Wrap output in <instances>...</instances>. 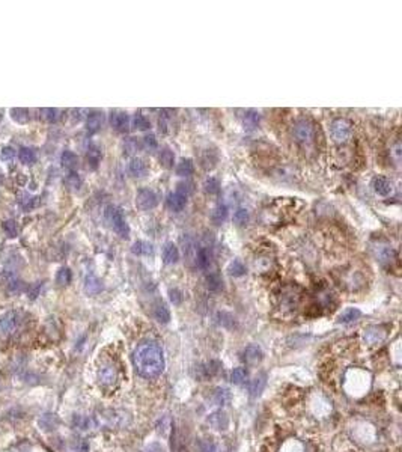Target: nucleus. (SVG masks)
I'll return each instance as SVG.
<instances>
[{"label":"nucleus","mask_w":402,"mask_h":452,"mask_svg":"<svg viewBox=\"0 0 402 452\" xmlns=\"http://www.w3.org/2000/svg\"><path fill=\"white\" fill-rule=\"evenodd\" d=\"M133 363L139 375L145 379L158 377L166 366L163 348L152 341L142 342L133 354Z\"/></svg>","instance_id":"nucleus-1"},{"label":"nucleus","mask_w":402,"mask_h":452,"mask_svg":"<svg viewBox=\"0 0 402 452\" xmlns=\"http://www.w3.org/2000/svg\"><path fill=\"white\" fill-rule=\"evenodd\" d=\"M292 137L303 146L312 145L316 137V128L313 122H310L309 119H298L292 127Z\"/></svg>","instance_id":"nucleus-2"},{"label":"nucleus","mask_w":402,"mask_h":452,"mask_svg":"<svg viewBox=\"0 0 402 452\" xmlns=\"http://www.w3.org/2000/svg\"><path fill=\"white\" fill-rule=\"evenodd\" d=\"M106 220L109 222V225L112 226V229L120 238H128L130 237V225L124 216V211L116 207V205H109L106 208Z\"/></svg>","instance_id":"nucleus-3"},{"label":"nucleus","mask_w":402,"mask_h":452,"mask_svg":"<svg viewBox=\"0 0 402 452\" xmlns=\"http://www.w3.org/2000/svg\"><path fill=\"white\" fill-rule=\"evenodd\" d=\"M330 133H332V137L335 139V142L345 143L352 134V124L346 118H338L332 122Z\"/></svg>","instance_id":"nucleus-4"},{"label":"nucleus","mask_w":402,"mask_h":452,"mask_svg":"<svg viewBox=\"0 0 402 452\" xmlns=\"http://www.w3.org/2000/svg\"><path fill=\"white\" fill-rule=\"evenodd\" d=\"M158 205V195L151 189H140L136 195V207L140 211L154 210Z\"/></svg>","instance_id":"nucleus-5"},{"label":"nucleus","mask_w":402,"mask_h":452,"mask_svg":"<svg viewBox=\"0 0 402 452\" xmlns=\"http://www.w3.org/2000/svg\"><path fill=\"white\" fill-rule=\"evenodd\" d=\"M117 369L113 365H103L98 369V380L104 388H113L117 383Z\"/></svg>","instance_id":"nucleus-6"},{"label":"nucleus","mask_w":402,"mask_h":452,"mask_svg":"<svg viewBox=\"0 0 402 452\" xmlns=\"http://www.w3.org/2000/svg\"><path fill=\"white\" fill-rule=\"evenodd\" d=\"M18 326V314L15 311L6 312L0 318V336H9Z\"/></svg>","instance_id":"nucleus-7"},{"label":"nucleus","mask_w":402,"mask_h":452,"mask_svg":"<svg viewBox=\"0 0 402 452\" xmlns=\"http://www.w3.org/2000/svg\"><path fill=\"white\" fill-rule=\"evenodd\" d=\"M372 189L378 196H383V198L390 196L393 193V184L386 176H375L372 179Z\"/></svg>","instance_id":"nucleus-8"},{"label":"nucleus","mask_w":402,"mask_h":452,"mask_svg":"<svg viewBox=\"0 0 402 452\" xmlns=\"http://www.w3.org/2000/svg\"><path fill=\"white\" fill-rule=\"evenodd\" d=\"M104 421L109 427H115V428H119V427H124L128 424V415L125 411H117V410H109L104 413Z\"/></svg>","instance_id":"nucleus-9"},{"label":"nucleus","mask_w":402,"mask_h":452,"mask_svg":"<svg viewBox=\"0 0 402 452\" xmlns=\"http://www.w3.org/2000/svg\"><path fill=\"white\" fill-rule=\"evenodd\" d=\"M166 205L173 213H181L187 207V196H184L178 192H172L166 198Z\"/></svg>","instance_id":"nucleus-10"},{"label":"nucleus","mask_w":402,"mask_h":452,"mask_svg":"<svg viewBox=\"0 0 402 452\" xmlns=\"http://www.w3.org/2000/svg\"><path fill=\"white\" fill-rule=\"evenodd\" d=\"M110 125L117 133H127L130 128V118L124 112H112L110 115Z\"/></svg>","instance_id":"nucleus-11"},{"label":"nucleus","mask_w":402,"mask_h":452,"mask_svg":"<svg viewBox=\"0 0 402 452\" xmlns=\"http://www.w3.org/2000/svg\"><path fill=\"white\" fill-rule=\"evenodd\" d=\"M0 283L9 291V292H18L23 289V283L12 272H3L0 275Z\"/></svg>","instance_id":"nucleus-12"},{"label":"nucleus","mask_w":402,"mask_h":452,"mask_svg":"<svg viewBox=\"0 0 402 452\" xmlns=\"http://www.w3.org/2000/svg\"><path fill=\"white\" fill-rule=\"evenodd\" d=\"M208 424H210L213 428H216V430L225 431V430L228 428V425H229V419H228V415H226L225 411L219 410V411H214V413L210 415V418H208Z\"/></svg>","instance_id":"nucleus-13"},{"label":"nucleus","mask_w":402,"mask_h":452,"mask_svg":"<svg viewBox=\"0 0 402 452\" xmlns=\"http://www.w3.org/2000/svg\"><path fill=\"white\" fill-rule=\"evenodd\" d=\"M386 339V332L383 327H378V326H371L365 330V341L369 344V345H375V344H380Z\"/></svg>","instance_id":"nucleus-14"},{"label":"nucleus","mask_w":402,"mask_h":452,"mask_svg":"<svg viewBox=\"0 0 402 452\" xmlns=\"http://www.w3.org/2000/svg\"><path fill=\"white\" fill-rule=\"evenodd\" d=\"M264 357V353H262V348L256 344H250L246 350H244V360L249 363V365H256L262 360Z\"/></svg>","instance_id":"nucleus-15"},{"label":"nucleus","mask_w":402,"mask_h":452,"mask_svg":"<svg viewBox=\"0 0 402 452\" xmlns=\"http://www.w3.org/2000/svg\"><path fill=\"white\" fill-rule=\"evenodd\" d=\"M219 369H220V363L216 362V360H211V362L204 363V365H200V366L197 368V375H199V379L207 380V379L214 377V375L219 372Z\"/></svg>","instance_id":"nucleus-16"},{"label":"nucleus","mask_w":402,"mask_h":452,"mask_svg":"<svg viewBox=\"0 0 402 452\" xmlns=\"http://www.w3.org/2000/svg\"><path fill=\"white\" fill-rule=\"evenodd\" d=\"M103 121H104L103 113L100 112L91 113V115L88 116V119H86V130H88V133H89V134H95V133H98V131L101 130V127H103Z\"/></svg>","instance_id":"nucleus-17"},{"label":"nucleus","mask_w":402,"mask_h":452,"mask_svg":"<svg viewBox=\"0 0 402 452\" xmlns=\"http://www.w3.org/2000/svg\"><path fill=\"white\" fill-rule=\"evenodd\" d=\"M211 259H213L211 249H208V247H199V249L196 250V258H194V261H196V264H197L199 269L207 270V269L210 267V264H211Z\"/></svg>","instance_id":"nucleus-18"},{"label":"nucleus","mask_w":402,"mask_h":452,"mask_svg":"<svg viewBox=\"0 0 402 452\" xmlns=\"http://www.w3.org/2000/svg\"><path fill=\"white\" fill-rule=\"evenodd\" d=\"M265 385H267V375H265L264 372L258 374V375L252 380V383H250V386H249L250 396H252V398H256V396L261 395V394L264 392V389H265Z\"/></svg>","instance_id":"nucleus-19"},{"label":"nucleus","mask_w":402,"mask_h":452,"mask_svg":"<svg viewBox=\"0 0 402 452\" xmlns=\"http://www.w3.org/2000/svg\"><path fill=\"white\" fill-rule=\"evenodd\" d=\"M128 173L133 176V178H143L146 173H148V166L143 160L140 159H133L130 163H128Z\"/></svg>","instance_id":"nucleus-20"},{"label":"nucleus","mask_w":402,"mask_h":452,"mask_svg":"<svg viewBox=\"0 0 402 452\" xmlns=\"http://www.w3.org/2000/svg\"><path fill=\"white\" fill-rule=\"evenodd\" d=\"M163 261L165 264H176L179 261V249L173 243H166L163 247Z\"/></svg>","instance_id":"nucleus-21"},{"label":"nucleus","mask_w":402,"mask_h":452,"mask_svg":"<svg viewBox=\"0 0 402 452\" xmlns=\"http://www.w3.org/2000/svg\"><path fill=\"white\" fill-rule=\"evenodd\" d=\"M101 157H103L101 149H100L97 145H91V146L88 148L86 160H88L91 169H97V168H98V165H100V162H101Z\"/></svg>","instance_id":"nucleus-22"},{"label":"nucleus","mask_w":402,"mask_h":452,"mask_svg":"<svg viewBox=\"0 0 402 452\" xmlns=\"http://www.w3.org/2000/svg\"><path fill=\"white\" fill-rule=\"evenodd\" d=\"M131 252L137 256H149L154 253V247L151 243H146V241H134L133 246H131Z\"/></svg>","instance_id":"nucleus-23"},{"label":"nucleus","mask_w":402,"mask_h":452,"mask_svg":"<svg viewBox=\"0 0 402 452\" xmlns=\"http://www.w3.org/2000/svg\"><path fill=\"white\" fill-rule=\"evenodd\" d=\"M261 122V115L256 110H247L244 118H243V125L247 131H252L255 130Z\"/></svg>","instance_id":"nucleus-24"},{"label":"nucleus","mask_w":402,"mask_h":452,"mask_svg":"<svg viewBox=\"0 0 402 452\" xmlns=\"http://www.w3.org/2000/svg\"><path fill=\"white\" fill-rule=\"evenodd\" d=\"M60 162H62V166L65 169L69 170V172H74L78 166V157L72 151H63L62 157H60Z\"/></svg>","instance_id":"nucleus-25"},{"label":"nucleus","mask_w":402,"mask_h":452,"mask_svg":"<svg viewBox=\"0 0 402 452\" xmlns=\"http://www.w3.org/2000/svg\"><path fill=\"white\" fill-rule=\"evenodd\" d=\"M229 216V208L223 204L217 205L213 211H211V222L214 225H222Z\"/></svg>","instance_id":"nucleus-26"},{"label":"nucleus","mask_w":402,"mask_h":452,"mask_svg":"<svg viewBox=\"0 0 402 452\" xmlns=\"http://www.w3.org/2000/svg\"><path fill=\"white\" fill-rule=\"evenodd\" d=\"M59 425V419L56 415L53 413H46L39 418V427L44 430V431H53L56 430V427Z\"/></svg>","instance_id":"nucleus-27"},{"label":"nucleus","mask_w":402,"mask_h":452,"mask_svg":"<svg viewBox=\"0 0 402 452\" xmlns=\"http://www.w3.org/2000/svg\"><path fill=\"white\" fill-rule=\"evenodd\" d=\"M175 172L178 176H190L194 172V163L191 159H181L179 163L176 165Z\"/></svg>","instance_id":"nucleus-28"},{"label":"nucleus","mask_w":402,"mask_h":452,"mask_svg":"<svg viewBox=\"0 0 402 452\" xmlns=\"http://www.w3.org/2000/svg\"><path fill=\"white\" fill-rule=\"evenodd\" d=\"M154 317L158 323L162 324H168L171 321V311L165 303H157L154 308Z\"/></svg>","instance_id":"nucleus-29"},{"label":"nucleus","mask_w":402,"mask_h":452,"mask_svg":"<svg viewBox=\"0 0 402 452\" xmlns=\"http://www.w3.org/2000/svg\"><path fill=\"white\" fill-rule=\"evenodd\" d=\"M158 162L165 169H172L175 165V154L171 148H163L158 154Z\"/></svg>","instance_id":"nucleus-30"},{"label":"nucleus","mask_w":402,"mask_h":452,"mask_svg":"<svg viewBox=\"0 0 402 452\" xmlns=\"http://www.w3.org/2000/svg\"><path fill=\"white\" fill-rule=\"evenodd\" d=\"M101 289H103V283H101V281H100L97 276L89 275V276L86 278V281H85V291H86L88 294L94 295V294H98Z\"/></svg>","instance_id":"nucleus-31"},{"label":"nucleus","mask_w":402,"mask_h":452,"mask_svg":"<svg viewBox=\"0 0 402 452\" xmlns=\"http://www.w3.org/2000/svg\"><path fill=\"white\" fill-rule=\"evenodd\" d=\"M72 424L80 431H89V430H92L95 427V421L92 418H88V416H74Z\"/></svg>","instance_id":"nucleus-32"},{"label":"nucleus","mask_w":402,"mask_h":452,"mask_svg":"<svg viewBox=\"0 0 402 452\" xmlns=\"http://www.w3.org/2000/svg\"><path fill=\"white\" fill-rule=\"evenodd\" d=\"M205 281H207V288L213 292H217L223 288V279L220 278L219 273H208Z\"/></svg>","instance_id":"nucleus-33"},{"label":"nucleus","mask_w":402,"mask_h":452,"mask_svg":"<svg viewBox=\"0 0 402 452\" xmlns=\"http://www.w3.org/2000/svg\"><path fill=\"white\" fill-rule=\"evenodd\" d=\"M360 317H361V312L357 308H348V309H345L344 312L339 315L338 321L342 323V324H348V323H352V321L358 320Z\"/></svg>","instance_id":"nucleus-34"},{"label":"nucleus","mask_w":402,"mask_h":452,"mask_svg":"<svg viewBox=\"0 0 402 452\" xmlns=\"http://www.w3.org/2000/svg\"><path fill=\"white\" fill-rule=\"evenodd\" d=\"M18 159L23 165H33L36 162V151L33 148H21L20 149V154H18Z\"/></svg>","instance_id":"nucleus-35"},{"label":"nucleus","mask_w":402,"mask_h":452,"mask_svg":"<svg viewBox=\"0 0 402 452\" xmlns=\"http://www.w3.org/2000/svg\"><path fill=\"white\" fill-rule=\"evenodd\" d=\"M39 116H41V119H43L44 122L55 124V122H58L59 118H60V112H59L58 109H52V107H49V109H41V110H39Z\"/></svg>","instance_id":"nucleus-36"},{"label":"nucleus","mask_w":402,"mask_h":452,"mask_svg":"<svg viewBox=\"0 0 402 452\" xmlns=\"http://www.w3.org/2000/svg\"><path fill=\"white\" fill-rule=\"evenodd\" d=\"M133 127L139 131H146L151 128V124L148 121V118L142 113H136L134 118H133Z\"/></svg>","instance_id":"nucleus-37"},{"label":"nucleus","mask_w":402,"mask_h":452,"mask_svg":"<svg viewBox=\"0 0 402 452\" xmlns=\"http://www.w3.org/2000/svg\"><path fill=\"white\" fill-rule=\"evenodd\" d=\"M228 272H229L230 276L233 278H241L246 275V266L239 261V259H233L228 267Z\"/></svg>","instance_id":"nucleus-38"},{"label":"nucleus","mask_w":402,"mask_h":452,"mask_svg":"<svg viewBox=\"0 0 402 452\" xmlns=\"http://www.w3.org/2000/svg\"><path fill=\"white\" fill-rule=\"evenodd\" d=\"M216 320H217V323L222 326V327H226V329H233L235 327V318L228 314V312H217V315H216Z\"/></svg>","instance_id":"nucleus-39"},{"label":"nucleus","mask_w":402,"mask_h":452,"mask_svg":"<svg viewBox=\"0 0 402 452\" xmlns=\"http://www.w3.org/2000/svg\"><path fill=\"white\" fill-rule=\"evenodd\" d=\"M29 109H21V107H15V109H11V118L14 121H17L18 124H24V122H29L30 119V115H29Z\"/></svg>","instance_id":"nucleus-40"},{"label":"nucleus","mask_w":402,"mask_h":452,"mask_svg":"<svg viewBox=\"0 0 402 452\" xmlns=\"http://www.w3.org/2000/svg\"><path fill=\"white\" fill-rule=\"evenodd\" d=\"M72 281V272L68 269V267H62L58 270V275H56V282L60 285V286H66L69 285Z\"/></svg>","instance_id":"nucleus-41"},{"label":"nucleus","mask_w":402,"mask_h":452,"mask_svg":"<svg viewBox=\"0 0 402 452\" xmlns=\"http://www.w3.org/2000/svg\"><path fill=\"white\" fill-rule=\"evenodd\" d=\"M204 190L208 195H217L220 192V181L217 178H213V176L207 178L205 182H204Z\"/></svg>","instance_id":"nucleus-42"},{"label":"nucleus","mask_w":402,"mask_h":452,"mask_svg":"<svg viewBox=\"0 0 402 452\" xmlns=\"http://www.w3.org/2000/svg\"><path fill=\"white\" fill-rule=\"evenodd\" d=\"M140 149V142L136 139V137H128L125 139L124 142V154L130 156V154H134Z\"/></svg>","instance_id":"nucleus-43"},{"label":"nucleus","mask_w":402,"mask_h":452,"mask_svg":"<svg viewBox=\"0 0 402 452\" xmlns=\"http://www.w3.org/2000/svg\"><path fill=\"white\" fill-rule=\"evenodd\" d=\"M249 377V372L246 368H235L232 371V375H230V380L233 385H243Z\"/></svg>","instance_id":"nucleus-44"},{"label":"nucleus","mask_w":402,"mask_h":452,"mask_svg":"<svg viewBox=\"0 0 402 452\" xmlns=\"http://www.w3.org/2000/svg\"><path fill=\"white\" fill-rule=\"evenodd\" d=\"M247 222H249V211L246 208H238L233 213V223L236 226H244L247 225Z\"/></svg>","instance_id":"nucleus-45"},{"label":"nucleus","mask_w":402,"mask_h":452,"mask_svg":"<svg viewBox=\"0 0 402 452\" xmlns=\"http://www.w3.org/2000/svg\"><path fill=\"white\" fill-rule=\"evenodd\" d=\"M214 401L220 405H225L230 401V394L228 389L225 388H217L216 392H214Z\"/></svg>","instance_id":"nucleus-46"},{"label":"nucleus","mask_w":402,"mask_h":452,"mask_svg":"<svg viewBox=\"0 0 402 452\" xmlns=\"http://www.w3.org/2000/svg\"><path fill=\"white\" fill-rule=\"evenodd\" d=\"M65 184H66L69 189L77 190V189L82 185V178H80V175H78L77 172H69V173L66 175V178H65Z\"/></svg>","instance_id":"nucleus-47"},{"label":"nucleus","mask_w":402,"mask_h":452,"mask_svg":"<svg viewBox=\"0 0 402 452\" xmlns=\"http://www.w3.org/2000/svg\"><path fill=\"white\" fill-rule=\"evenodd\" d=\"M3 231H5V234H6L9 238H15V237L18 235L17 223H15V220H11V219L3 222Z\"/></svg>","instance_id":"nucleus-48"},{"label":"nucleus","mask_w":402,"mask_h":452,"mask_svg":"<svg viewBox=\"0 0 402 452\" xmlns=\"http://www.w3.org/2000/svg\"><path fill=\"white\" fill-rule=\"evenodd\" d=\"M15 156H17V151L12 146H5L2 149V154H0V157H2L3 162H11V160H14Z\"/></svg>","instance_id":"nucleus-49"},{"label":"nucleus","mask_w":402,"mask_h":452,"mask_svg":"<svg viewBox=\"0 0 402 452\" xmlns=\"http://www.w3.org/2000/svg\"><path fill=\"white\" fill-rule=\"evenodd\" d=\"M176 192L184 195V196H188L190 193L194 192V185L191 182H179L178 187H176Z\"/></svg>","instance_id":"nucleus-50"},{"label":"nucleus","mask_w":402,"mask_h":452,"mask_svg":"<svg viewBox=\"0 0 402 452\" xmlns=\"http://www.w3.org/2000/svg\"><path fill=\"white\" fill-rule=\"evenodd\" d=\"M169 298L172 302L173 305H181L182 300H184V295H182V291H179L178 288H173L169 291Z\"/></svg>","instance_id":"nucleus-51"},{"label":"nucleus","mask_w":402,"mask_h":452,"mask_svg":"<svg viewBox=\"0 0 402 452\" xmlns=\"http://www.w3.org/2000/svg\"><path fill=\"white\" fill-rule=\"evenodd\" d=\"M143 146L148 148V149H155V148L158 146L155 136H154V134H146V136L143 137Z\"/></svg>","instance_id":"nucleus-52"},{"label":"nucleus","mask_w":402,"mask_h":452,"mask_svg":"<svg viewBox=\"0 0 402 452\" xmlns=\"http://www.w3.org/2000/svg\"><path fill=\"white\" fill-rule=\"evenodd\" d=\"M43 283H32L29 288H27V294H29V298L30 300H35L38 295H39V289H41Z\"/></svg>","instance_id":"nucleus-53"},{"label":"nucleus","mask_w":402,"mask_h":452,"mask_svg":"<svg viewBox=\"0 0 402 452\" xmlns=\"http://www.w3.org/2000/svg\"><path fill=\"white\" fill-rule=\"evenodd\" d=\"M200 451L202 452H219L217 451V446H216L213 442H210V440H205V442H202V443H200Z\"/></svg>","instance_id":"nucleus-54"},{"label":"nucleus","mask_w":402,"mask_h":452,"mask_svg":"<svg viewBox=\"0 0 402 452\" xmlns=\"http://www.w3.org/2000/svg\"><path fill=\"white\" fill-rule=\"evenodd\" d=\"M2 181H3V173L0 172V184H2Z\"/></svg>","instance_id":"nucleus-55"}]
</instances>
